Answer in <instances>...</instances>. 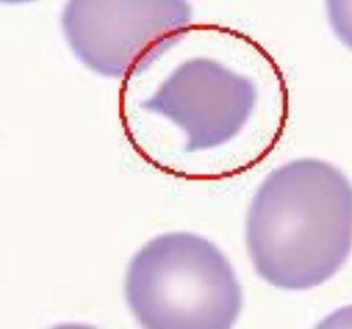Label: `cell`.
Here are the masks:
<instances>
[{
    "label": "cell",
    "instance_id": "obj_1",
    "mask_svg": "<svg viewBox=\"0 0 352 329\" xmlns=\"http://www.w3.org/2000/svg\"><path fill=\"white\" fill-rule=\"evenodd\" d=\"M245 242L256 273L269 284L288 290L323 284L352 250V184L320 160L278 169L254 195Z\"/></svg>",
    "mask_w": 352,
    "mask_h": 329
},
{
    "label": "cell",
    "instance_id": "obj_2",
    "mask_svg": "<svg viewBox=\"0 0 352 329\" xmlns=\"http://www.w3.org/2000/svg\"><path fill=\"white\" fill-rule=\"evenodd\" d=\"M126 298L144 329H232L241 287L217 246L191 232L149 242L133 258Z\"/></svg>",
    "mask_w": 352,
    "mask_h": 329
},
{
    "label": "cell",
    "instance_id": "obj_3",
    "mask_svg": "<svg viewBox=\"0 0 352 329\" xmlns=\"http://www.w3.org/2000/svg\"><path fill=\"white\" fill-rule=\"evenodd\" d=\"M314 329H352V304L328 314Z\"/></svg>",
    "mask_w": 352,
    "mask_h": 329
},
{
    "label": "cell",
    "instance_id": "obj_4",
    "mask_svg": "<svg viewBox=\"0 0 352 329\" xmlns=\"http://www.w3.org/2000/svg\"><path fill=\"white\" fill-rule=\"evenodd\" d=\"M50 329H98L95 326L82 323H63L57 325Z\"/></svg>",
    "mask_w": 352,
    "mask_h": 329
}]
</instances>
